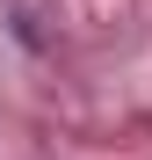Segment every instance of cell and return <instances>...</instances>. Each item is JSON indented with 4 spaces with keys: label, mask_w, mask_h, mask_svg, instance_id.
<instances>
[]
</instances>
